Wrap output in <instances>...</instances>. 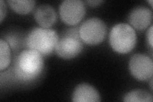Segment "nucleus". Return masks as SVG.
<instances>
[{
	"instance_id": "17",
	"label": "nucleus",
	"mask_w": 153,
	"mask_h": 102,
	"mask_svg": "<svg viewBox=\"0 0 153 102\" xmlns=\"http://www.w3.org/2000/svg\"><path fill=\"white\" fill-rule=\"evenodd\" d=\"M103 1H99V0H92V1H88L87 3L89 4V5L91 6V7H97L100 5V4L102 3Z\"/></svg>"
},
{
	"instance_id": "7",
	"label": "nucleus",
	"mask_w": 153,
	"mask_h": 102,
	"mask_svg": "<svg viewBox=\"0 0 153 102\" xmlns=\"http://www.w3.org/2000/svg\"><path fill=\"white\" fill-rule=\"evenodd\" d=\"M129 69L135 79L140 81L147 80L152 76V60L147 55L140 53L134 54L129 61Z\"/></svg>"
},
{
	"instance_id": "18",
	"label": "nucleus",
	"mask_w": 153,
	"mask_h": 102,
	"mask_svg": "<svg viewBox=\"0 0 153 102\" xmlns=\"http://www.w3.org/2000/svg\"><path fill=\"white\" fill-rule=\"evenodd\" d=\"M148 2H149L151 3V6L152 7V1L151 0V1H148Z\"/></svg>"
},
{
	"instance_id": "8",
	"label": "nucleus",
	"mask_w": 153,
	"mask_h": 102,
	"mask_svg": "<svg viewBox=\"0 0 153 102\" xmlns=\"http://www.w3.org/2000/svg\"><path fill=\"white\" fill-rule=\"evenodd\" d=\"M152 20L151 10L146 7L138 6L134 8L129 13L128 21L130 26L138 30H143L148 28Z\"/></svg>"
},
{
	"instance_id": "16",
	"label": "nucleus",
	"mask_w": 153,
	"mask_h": 102,
	"mask_svg": "<svg viewBox=\"0 0 153 102\" xmlns=\"http://www.w3.org/2000/svg\"><path fill=\"white\" fill-rule=\"evenodd\" d=\"M146 39L148 42V44L150 46L151 48H152V26H151L148 29L146 33Z\"/></svg>"
},
{
	"instance_id": "11",
	"label": "nucleus",
	"mask_w": 153,
	"mask_h": 102,
	"mask_svg": "<svg viewBox=\"0 0 153 102\" xmlns=\"http://www.w3.org/2000/svg\"><path fill=\"white\" fill-rule=\"evenodd\" d=\"M123 101L126 102H152V95L143 89H134L124 96Z\"/></svg>"
},
{
	"instance_id": "12",
	"label": "nucleus",
	"mask_w": 153,
	"mask_h": 102,
	"mask_svg": "<svg viewBox=\"0 0 153 102\" xmlns=\"http://www.w3.org/2000/svg\"><path fill=\"white\" fill-rule=\"evenodd\" d=\"M9 6L11 7L14 12L21 15H26L31 12L35 5V1H12V0H8L7 1Z\"/></svg>"
},
{
	"instance_id": "6",
	"label": "nucleus",
	"mask_w": 153,
	"mask_h": 102,
	"mask_svg": "<svg viewBox=\"0 0 153 102\" xmlns=\"http://www.w3.org/2000/svg\"><path fill=\"white\" fill-rule=\"evenodd\" d=\"M59 16L66 24L74 26L80 22L85 13L84 3L80 0H65L59 8Z\"/></svg>"
},
{
	"instance_id": "10",
	"label": "nucleus",
	"mask_w": 153,
	"mask_h": 102,
	"mask_svg": "<svg viewBox=\"0 0 153 102\" xmlns=\"http://www.w3.org/2000/svg\"><path fill=\"white\" fill-rule=\"evenodd\" d=\"M34 18L40 27L50 28L56 23L57 16L53 7L49 4H44L35 9Z\"/></svg>"
},
{
	"instance_id": "4",
	"label": "nucleus",
	"mask_w": 153,
	"mask_h": 102,
	"mask_svg": "<svg viewBox=\"0 0 153 102\" xmlns=\"http://www.w3.org/2000/svg\"><path fill=\"white\" fill-rule=\"evenodd\" d=\"M83 49L79 28H74L66 30L57 43L55 51L59 57L71 60L77 56Z\"/></svg>"
},
{
	"instance_id": "3",
	"label": "nucleus",
	"mask_w": 153,
	"mask_h": 102,
	"mask_svg": "<svg viewBox=\"0 0 153 102\" xmlns=\"http://www.w3.org/2000/svg\"><path fill=\"white\" fill-rule=\"evenodd\" d=\"M109 43L112 49L119 54L130 52L137 43L135 29L126 23L116 24L110 32Z\"/></svg>"
},
{
	"instance_id": "14",
	"label": "nucleus",
	"mask_w": 153,
	"mask_h": 102,
	"mask_svg": "<svg viewBox=\"0 0 153 102\" xmlns=\"http://www.w3.org/2000/svg\"><path fill=\"white\" fill-rule=\"evenodd\" d=\"M6 42L8 43V45H10V47L15 48H17V47H19V40H18V38H16V36L10 35L7 38Z\"/></svg>"
},
{
	"instance_id": "1",
	"label": "nucleus",
	"mask_w": 153,
	"mask_h": 102,
	"mask_svg": "<svg viewBox=\"0 0 153 102\" xmlns=\"http://www.w3.org/2000/svg\"><path fill=\"white\" fill-rule=\"evenodd\" d=\"M44 68L43 56L38 51L27 48L19 53L14 62L13 72L16 78L22 82L36 80Z\"/></svg>"
},
{
	"instance_id": "5",
	"label": "nucleus",
	"mask_w": 153,
	"mask_h": 102,
	"mask_svg": "<svg viewBox=\"0 0 153 102\" xmlns=\"http://www.w3.org/2000/svg\"><path fill=\"white\" fill-rule=\"evenodd\" d=\"M107 31L104 21L97 17L88 19L79 28L80 39L86 44L91 45L102 42L106 36Z\"/></svg>"
},
{
	"instance_id": "13",
	"label": "nucleus",
	"mask_w": 153,
	"mask_h": 102,
	"mask_svg": "<svg viewBox=\"0 0 153 102\" xmlns=\"http://www.w3.org/2000/svg\"><path fill=\"white\" fill-rule=\"evenodd\" d=\"M0 70L3 71L8 66L11 61L10 47L3 38L0 40Z\"/></svg>"
},
{
	"instance_id": "2",
	"label": "nucleus",
	"mask_w": 153,
	"mask_h": 102,
	"mask_svg": "<svg viewBox=\"0 0 153 102\" xmlns=\"http://www.w3.org/2000/svg\"><path fill=\"white\" fill-rule=\"evenodd\" d=\"M59 36L57 32L51 28H34L26 38L27 48L40 52L44 56H49L55 50Z\"/></svg>"
},
{
	"instance_id": "15",
	"label": "nucleus",
	"mask_w": 153,
	"mask_h": 102,
	"mask_svg": "<svg viewBox=\"0 0 153 102\" xmlns=\"http://www.w3.org/2000/svg\"><path fill=\"white\" fill-rule=\"evenodd\" d=\"M0 11H1V19H0V21L2 22L4 18L6 17L7 15V6L3 0L0 1Z\"/></svg>"
},
{
	"instance_id": "9",
	"label": "nucleus",
	"mask_w": 153,
	"mask_h": 102,
	"mask_svg": "<svg viewBox=\"0 0 153 102\" xmlns=\"http://www.w3.org/2000/svg\"><path fill=\"white\" fill-rule=\"evenodd\" d=\"M72 101L75 102L100 101V95L98 90L93 86L82 83L75 87L72 95Z\"/></svg>"
}]
</instances>
